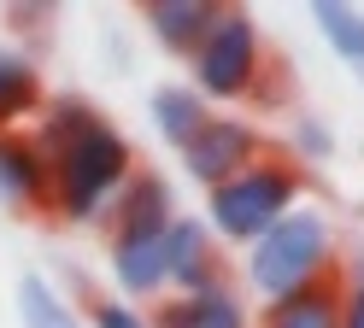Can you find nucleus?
<instances>
[{"label": "nucleus", "mask_w": 364, "mask_h": 328, "mask_svg": "<svg viewBox=\"0 0 364 328\" xmlns=\"http://www.w3.org/2000/svg\"><path fill=\"white\" fill-rule=\"evenodd\" d=\"M129 176H135L129 141L112 124H95L53 158V211L71 217V223H95L100 211L124 194Z\"/></svg>", "instance_id": "1"}, {"label": "nucleus", "mask_w": 364, "mask_h": 328, "mask_svg": "<svg viewBox=\"0 0 364 328\" xmlns=\"http://www.w3.org/2000/svg\"><path fill=\"white\" fill-rule=\"evenodd\" d=\"M323 264H329V223L300 205L253 241L247 275H253V288L264 299H288V293L311 288V281H323Z\"/></svg>", "instance_id": "2"}, {"label": "nucleus", "mask_w": 364, "mask_h": 328, "mask_svg": "<svg viewBox=\"0 0 364 328\" xmlns=\"http://www.w3.org/2000/svg\"><path fill=\"white\" fill-rule=\"evenodd\" d=\"M294 194H300V176L277 158H253L241 176H230L223 187H212V223L223 241L253 246L270 223H282L294 211Z\"/></svg>", "instance_id": "3"}, {"label": "nucleus", "mask_w": 364, "mask_h": 328, "mask_svg": "<svg viewBox=\"0 0 364 328\" xmlns=\"http://www.w3.org/2000/svg\"><path fill=\"white\" fill-rule=\"evenodd\" d=\"M188 59H194V82L206 94H218V100L253 88V77H259V30H253V18L218 12V23L206 30V41H200Z\"/></svg>", "instance_id": "4"}, {"label": "nucleus", "mask_w": 364, "mask_h": 328, "mask_svg": "<svg viewBox=\"0 0 364 328\" xmlns=\"http://www.w3.org/2000/svg\"><path fill=\"white\" fill-rule=\"evenodd\" d=\"M253 158H259V135L247 129L241 117H206V124L194 129V141L182 147L188 176L206 182V187H223L230 176H241Z\"/></svg>", "instance_id": "5"}, {"label": "nucleus", "mask_w": 364, "mask_h": 328, "mask_svg": "<svg viewBox=\"0 0 364 328\" xmlns=\"http://www.w3.org/2000/svg\"><path fill=\"white\" fill-rule=\"evenodd\" d=\"M0 199L6 205H41L53 199V164L41 158L30 135H0Z\"/></svg>", "instance_id": "6"}, {"label": "nucleus", "mask_w": 364, "mask_h": 328, "mask_svg": "<svg viewBox=\"0 0 364 328\" xmlns=\"http://www.w3.org/2000/svg\"><path fill=\"white\" fill-rule=\"evenodd\" d=\"M112 217V241H124V234H159L171 229V187L159 176H129L124 194L106 205Z\"/></svg>", "instance_id": "7"}, {"label": "nucleus", "mask_w": 364, "mask_h": 328, "mask_svg": "<svg viewBox=\"0 0 364 328\" xmlns=\"http://www.w3.org/2000/svg\"><path fill=\"white\" fill-rule=\"evenodd\" d=\"M112 270H118V281L129 293H159L171 281V229L112 241Z\"/></svg>", "instance_id": "8"}, {"label": "nucleus", "mask_w": 364, "mask_h": 328, "mask_svg": "<svg viewBox=\"0 0 364 328\" xmlns=\"http://www.w3.org/2000/svg\"><path fill=\"white\" fill-rule=\"evenodd\" d=\"M212 23H218L212 0H153V6H147V30L165 47H176V53H194V47L206 41Z\"/></svg>", "instance_id": "9"}, {"label": "nucleus", "mask_w": 364, "mask_h": 328, "mask_svg": "<svg viewBox=\"0 0 364 328\" xmlns=\"http://www.w3.org/2000/svg\"><path fill=\"white\" fill-rule=\"evenodd\" d=\"M159 328H247V317H241L235 293L223 288V281H212V288H200V293L171 299L165 311H159Z\"/></svg>", "instance_id": "10"}, {"label": "nucleus", "mask_w": 364, "mask_h": 328, "mask_svg": "<svg viewBox=\"0 0 364 328\" xmlns=\"http://www.w3.org/2000/svg\"><path fill=\"white\" fill-rule=\"evenodd\" d=\"M264 328H341V293L335 281H311V288L288 293V299H270V317Z\"/></svg>", "instance_id": "11"}, {"label": "nucleus", "mask_w": 364, "mask_h": 328, "mask_svg": "<svg viewBox=\"0 0 364 328\" xmlns=\"http://www.w3.org/2000/svg\"><path fill=\"white\" fill-rule=\"evenodd\" d=\"M171 281H182L188 293L212 288V246H206V223L194 217H171Z\"/></svg>", "instance_id": "12"}, {"label": "nucleus", "mask_w": 364, "mask_h": 328, "mask_svg": "<svg viewBox=\"0 0 364 328\" xmlns=\"http://www.w3.org/2000/svg\"><path fill=\"white\" fill-rule=\"evenodd\" d=\"M41 106V77L24 53H0V135H6L24 111Z\"/></svg>", "instance_id": "13"}, {"label": "nucleus", "mask_w": 364, "mask_h": 328, "mask_svg": "<svg viewBox=\"0 0 364 328\" xmlns=\"http://www.w3.org/2000/svg\"><path fill=\"white\" fill-rule=\"evenodd\" d=\"M153 124L165 141H176V147H188L194 129L206 124V100H200L194 88H159L153 94Z\"/></svg>", "instance_id": "14"}, {"label": "nucleus", "mask_w": 364, "mask_h": 328, "mask_svg": "<svg viewBox=\"0 0 364 328\" xmlns=\"http://www.w3.org/2000/svg\"><path fill=\"white\" fill-rule=\"evenodd\" d=\"M311 18H317V30L329 35L335 53L364 77V12H358V6H341V0H317Z\"/></svg>", "instance_id": "15"}, {"label": "nucleus", "mask_w": 364, "mask_h": 328, "mask_svg": "<svg viewBox=\"0 0 364 328\" xmlns=\"http://www.w3.org/2000/svg\"><path fill=\"white\" fill-rule=\"evenodd\" d=\"M95 124H100V117L88 111L82 100H53L48 111H41V129H36L30 141H36V147H41V158L53 164V158H59L65 147H71V141H77L82 129H95Z\"/></svg>", "instance_id": "16"}, {"label": "nucleus", "mask_w": 364, "mask_h": 328, "mask_svg": "<svg viewBox=\"0 0 364 328\" xmlns=\"http://www.w3.org/2000/svg\"><path fill=\"white\" fill-rule=\"evenodd\" d=\"M18 317H24V328H77L71 305H65L41 275H24V281H18Z\"/></svg>", "instance_id": "17"}, {"label": "nucleus", "mask_w": 364, "mask_h": 328, "mask_svg": "<svg viewBox=\"0 0 364 328\" xmlns=\"http://www.w3.org/2000/svg\"><path fill=\"white\" fill-rule=\"evenodd\" d=\"M88 317H95V328H147L129 305H112V299H95V311H88Z\"/></svg>", "instance_id": "18"}, {"label": "nucleus", "mask_w": 364, "mask_h": 328, "mask_svg": "<svg viewBox=\"0 0 364 328\" xmlns=\"http://www.w3.org/2000/svg\"><path fill=\"white\" fill-rule=\"evenodd\" d=\"M341 328H364V275L353 281V293L341 299Z\"/></svg>", "instance_id": "19"}, {"label": "nucleus", "mask_w": 364, "mask_h": 328, "mask_svg": "<svg viewBox=\"0 0 364 328\" xmlns=\"http://www.w3.org/2000/svg\"><path fill=\"white\" fill-rule=\"evenodd\" d=\"M306 153H329V147H323V129H317V124H306Z\"/></svg>", "instance_id": "20"}]
</instances>
